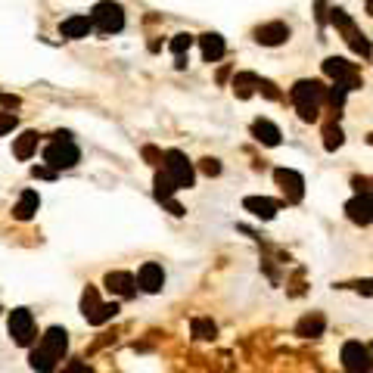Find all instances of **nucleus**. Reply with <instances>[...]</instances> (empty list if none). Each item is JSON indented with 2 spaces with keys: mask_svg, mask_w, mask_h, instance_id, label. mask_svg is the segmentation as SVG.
Listing matches in <instances>:
<instances>
[{
  "mask_svg": "<svg viewBox=\"0 0 373 373\" xmlns=\"http://www.w3.org/2000/svg\"><path fill=\"white\" fill-rule=\"evenodd\" d=\"M66 352H69V333L62 330V326H50L41 336V342L31 348L28 364H31V370H37V373H53L59 367L62 357H66Z\"/></svg>",
  "mask_w": 373,
  "mask_h": 373,
  "instance_id": "f257e3e1",
  "label": "nucleus"
},
{
  "mask_svg": "<svg viewBox=\"0 0 373 373\" xmlns=\"http://www.w3.org/2000/svg\"><path fill=\"white\" fill-rule=\"evenodd\" d=\"M290 100L299 109V119L302 122H314L317 119V109L326 100V88L321 81H314V78H302V81H295L290 88Z\"/></svg>",
  "mask_w": 373,
  "mask_h": 373,
  "instance_id": "f03ea898",
  "label": "nucleus"
},
{
  "mask_svg": "<svg viewBox=\"0 0 373 373\" xmlns=\"http://www.w3.org/2000/svg\"><path fill=\"white\" fill-rule=\"evenodd\" d=\"M57 140H50V143L44 146V162L50 165L53 171H62V168H75L78 159H81V150L75 146V140L69 131H57L53 134Z\"/></svg>",
  "mask_w": 373,
  "mask_h": 373,
  "instance_id": "7ed1b4c3",
  "label": "nucleus"
},
{
  "mask_svg": "<svg viewBox=\"0 0 373 373\" xmlns=\"http://www.w3.org/2000/svg\"><path fill=\"white\" fill-rule=\"evenodd\" d=\"M90 22H93V31H100V35H119L124 28L122 4H115V0H100L90 10Z\"/></svg>",
  "mask_w": 373,
  "mask_h": 373,
  "instance_id": "20e7f679",
  "label": "nucleus"
},
{
  "mask_svg": "<svg viewBox=\"0 0 373 373\" xmlns=\"http://www.w3.org/2000/svg\"><path fill=\"white\" fill-rule=\"evenodd\" d=\"M162 171L171 177V184L177 186V190H190L193 181H196V171H193L190 159L181 153V150H168L165 159H162Z\"/></svg>",
  "mask_w": 373,
  "mask_h": 373,
  "instance_id": "39448f33",
  "label": "nucleus"
},
{
  "mask_svg": "<svg viewBox=\"0 0 373 373\" xmlns=\"http://www.w3.org/2000/svg\"><path fill=\"white\" fill-rule=\"evenodd\" d=\"M324 75L333 78V84L342 88V90L361 88V75H357L355 62H348V59H342V57H326L324 59Z\"/></svg>",
  "mask_w": 373,
  "mask_h": 373,
  "instance_id": "423d86ee",
  "label": "nucleus"
},
{
  "mask_svg": "<svg viewBox=\"0 0 373 373\" xmlns=\"http://www.w3.org/2000/svg\"><path fill=\"white\" fill-rule=\"evenodd\" d=\"M330 22H333V25H336V28L342 31V35H345V41H348V47H352V50H357V53H361V57H370V53H373L370 41L361 35V31L355 28L352 16H348L345 10H339V6H333V10H330Z\"/></svg>",
  "mask_w": 373,
  "mask_h": 373,
  "instance_id": "0eeeda50",
  "label": "nucleus"
},
{
  "mask_svg": "<svg viewBox=\"0 0 373 373\" xmlns=\"http://www.w3.org/2000/svg\"><path fill=\"white\" fill-rule=\"evenodd\" d=\"M342 370L345 373H370L373 370V352L367 345H361L357 339H348L342 345Z\"/></svg>",
  "mask_w": 373,
  "mask_h": 373,
  "instance_id": "6e6552de",
  "label": "nucleus"
},
{
  "mask_svg": "<svg viewBox=\"0 0 373 373\" xmlns=\"http://www.w3.org/2000/svg\"><path fill=\"white\" fill-rule=\"evenodd\" d=\"M6 326H10V339L16 342V345L28 348L31 342H35L37 330H35V317H31L28 308H13L10 311V321H6Z\"/></svg>",
  "mask_w": 373,
  "mask_h": 373,
  "instance_id": "1a4fd4ad",
  "label": "nucleus"
},
{
  "mask_svg": "<svg viewBox=\"0 0 373 373\" xmlns=\"http://www.w3.org/2000/svg\"><path fill=\"white\" fill-rule=\"evenodd\" d=\"M153 193H155V199H159L162 206H165L174 218H184V215H186V208L181 206V202H174L177 186L171 184V177L165 174V171H159V174H155V181H153Z\"/></svg>",
  "mask_w": 373,
  "mask_h": 373,
  "instance_id": "9d476101",
  "label": "nucleus"
},
{
  "mask_svg": "<svg viewBox=\"0 0 373 373\" xmlns=\"http://www.w3.org/2000/svg\"><path fill=\"white\" fill-rule=\"evenodd\" d=\"M345 215H348V221H355V224H373V193L370 190H364V193H357L355 199H348L345 202Z\"/></svg>",
  "mask_w": 373,
  "mask_h": 373,
  "instance_id": "9b49d317",
  "label": "nucleus"
},
{
  "mask_svg": "<svg viewBox=\"0 0 373 373\" xmlns=\"http://www.w3.org/2000/svg\"><path fill=\"white\" fill-rule=\"evenodd\" d=\"M274 181L280 184V190L286 193V199H290V202H299L302 196H305V177H302L299 171H292V168H277V171H274Z\"/></svg>",
  "mask_w": 373,
  "mask_h": 373,
  "instance_id": "f8f14e48",
  "label": "nucleus"
},
{
  "mask_svg": "<svg viewBox=\"0 0 373 373\" xmlns=\"http://www.w3.org/2000/svg\"><path fill=\"white\" fill-rule=\"evenodd\" d=\"M137 286L143 292H162V286H165V271H162V264L146 261L143 268L137 271Z\"/></svg>",
  "mask_w": 373,
  "mask_h": 373,
  "instance_id": "ddd939ff",
  "label": "nucleus"
},
{
  "mask_svg": "<svg viewBox=\"0 0 373 373\" xmlns=\"http://www.w3.org/2000/svg\"><path fill=\"white\" fill-rule=\"evenodd\" d=\"M103 283H106V290H109V292L122 295V299H131V295L137 292V277H134V274H128V271H109Z\"/></svg>",
  "mask_w": 373,
  "mask_h": 373,
  "instance_id": "4468645a",
  "label": "nucleus"
},
{
  "mask_svg": "<svg viewBox=\"0 0 373 373\" xmlns=\"http://www.w3.org/2000/svg\"><path fill=\"white\" fill-rule=\"evenodd\" d=\"M255 41L261 47H280L290 41V25L286 22H268V25L255 28Z\"/></svg>",
  "mask_w": 373,
  "mask_h": 373,
  "instance_id": "2eb2a0df",
  "label": "nucleus"
},
{
  "mask_svg": "<svg viewBox=\"0 0 373 373\" xmlns=\"http://www.w3.org/2000/svg\"><path fill=\"white\" fill-rule=\"evenodd\" d=\"M324 330H326V317L321 311H311V314H305L295 324V336H302V339H317V336H324Z\"/></svg>",
  "mask_w": 373,
  "mask_h": 373,
  "instance_id": "dca6fc26",
  "label": "nucleus"
},
{
  "mask_svg": "<svg viewBox=\"0 0 373 373\" xmlns=\"http://www.w3.org/2000/svg\"><path fill=\"white\" fill-rule=\"evenodd\" d=\"M90 31H93L90 16H69V19H62V25H59V35H62V37H69V41L88 37Z\"/></svg>",
  "mask_w": 373,
  "mask_h": 373,
  "instance_id": "f3484780",
  "label": "nucleus"
},
{
  "mask_svg": "<svg viewBox=\"0 0 373 373\" xmlns=\"http://www.w3.org/2000/svg\"><path fill=\"white\" fill-rule=\"evenodd\" d=\"M243 208H246V212H252L255 218H261V221H271V218L277 215L280 202L268 199V196H246L243 199Z\"/></svg>",
  "mask_w": 373,
  "mask_h": 373,
  "instance_id": "a211bd4d",
  "label": "nucleus"
},
{
  "mask_svg": "<svg viewBox=\"0 0 373 373\" xmlns=\"http://www.w3.org/2000/svg\"><path fill=\"white\" fill-rule=\"evenodd\" d=\"M199 47H202V59H206V62H218L224 57V50H227L224 37L215 35V31H206V35L199 37Z\"/></svg>",
  "mask_w": 373,
  "mask_h": 373,
  "instance_id": "6ab92c4d",
  "label": "nucleus"
},
{
  "mask_svg": "<svg viewBox=\"0 0 373 373\" xmlns=\"http://www.w3.org/2000/svg\"><path fill=\"white\" fill-rule=\"evenodd\" d=\"M37 206H41L37 190H22V196H19V202H16V208H13V218H16V221H31L35 212H37Z\"/></svg>",
  "mask_w": 373,
  "mask_h": 373,
  "instance_id": "aec40b11",
  "label": "nucleus"
},
{
  "mask_svg": "<svg viewBox=\"0 0 373 373\" xmlns=\"http://www.w3.org/2000/svg\"><path fill=\"white\" fill-rule=\"evenodd\" d=\"M252 137L259 140V143H264V146H280V128L274 122H268V119H255L252 122Z\"/></svg>",
  "mask_w": 373,
  "mask_h": 373,
  "instance_id": "412c9836",
  "label": "nucleus"
},
{
  "mask_svg": "<svg viewBox=\"0 0 373 373\" xmlns=\"http://www.w3.org/2000/svg\"><path fill=\"white\" fill-rule=\"evenodd\" d=\"M35 150H37V131H25V134L16 137V143H13V155H16V159L28 162L31 155H35Z\"/></svg>",
  "mask_w": 373,
  "mask_h": 373,
  "instance_id": "4be33fe9",
  "label": "nucleus"
},
{
  "mask_svg": "<svg viewBox=\"0 0 373 373\" xmlns=\"http://www.w3.org/2000/svg\"><path fill=\"white\" fill-rule=\"evenodd\" d=\"M100 308H103V302H100V295H97V286H88L84 295H81V314L88 317V324L97 321Z\"/></svg>",
  "mask_w": 373,
  "mask_h": 373,
  "instance_id": "5701e85b",
  "label": "nucleus"
},
{
  "mask_svg": "<svg viewBox=\"0 0 373 373\" xmlns=\"http://www.w3.org/2000/svg\"><path fill=\"white\" fill-rule=\"evenodd\" d=\"M255 88H259V75L252 72H239L237 78H233V93H237L239 100H249L255 93Z\"/></svg>",
  "mask_w": 373,
  "mask_h": 373,
  "instance_id": "b1692460",
  "label": "nucleus"
},
{
  "mask_svg": "<svg viewBox=\"0 0 373 373\" xmlns=\"http://www.w3.org/2000/svg\"><path fill=\"white\" fill-rule=\"evenodd\" d=\"M190 333H193V339H215L218 326H215L212 317H193V321H190Z\"/></svg>",
  "mask_w": 373,
  "mask_h": 373,
  "instance_id": "393cba45",
  "label": "nucleus"
},
{
  "mask_svg": "<svg viewBox=\"0 0 373 373\" xmlns=\"http://www.w3.org/2000/svg\"><path fill=\"white\" fill-rule=\"evenodd\" d=\"M190 47H193V35H186V31H181V35H174V37H171L168 50L174 53L177 59H184L186 53H190Z\"/></svg>",
  "mask_w": 373,
  "mask_h": 373,
  "instance_id": "a878e982",
  "label": "nucleus"
},
{
  "mask_svg": "<svg viewBox=\"0 0 373 373\" xmlns=\"http://www.w3.org/2000/svg\"><path fill=\"white\" fill-rule=\"evenodd\" d=\"M342 140H345V137H342V128H339V124H330V128L324 131V146H326L330 153H333V150H339Z\"/></svg>",
  "mask_w": 373,
  "mask_h": 373,
  "instance_id": "bb28decb",
  "label": "nucleus"
},
{
  "mask_svg": "<svg viewBox=\"0 0 373 373\" xmlns=\"http://www.w3.org/2000/svg\"><path fill=\"white\" fill-rule=\"evenodd\" d=\"M119 314V302H103V308H100L97 321H93V326H103L106 321H112V317Z\"/></svg>",
  "mask_w": 373,
  "mask_h": 373,
  "instance_id": "cd10ccee",
  "label": "nucleus"
},
{
  "mask_svg": "<svg viewBox=\"0 0 373 373\" xmlns=\"http://www.w3.org/2000/svg\"><path fill=\"white\" fill-rule=\"evenodd\" d=\"M345 93L348 90H342V88H336V84H333V88H326V100H330L333 109H342V103H345Z\"/></svg>",
  "mask_w": 373,
  "mask_h": 373,
  "instance_id": "c85d7f7f",
  "label": "nucleus"
},
{
  "mask_svg": "<svg viewBox=\"0 0 373 373\" xmlns=\"http://www.w3.org/2000/svg\"><path fill=\"white\" fill-rule=\"evenodd\" d=\"M19 124V119H16V112H0V137L10 134V131Z\"/></svg>",
  "mask_w": 373,
  "mask_h": 373,
  "instance_id": "c756f323",
  "label": "nucleus"
},
{
  "mask_svg": "<svg viewBox=\"0 0 373 373\" xmlns=\"http://www.w3.org/2000/svg\"><path fill=\"white\" fill-rule=\"evenodd\" d=\"M259 90H261L268 100H280V90H277V84H274V81H268V78H259Z\"/></svg>",
  "mask_w": 373,
  "mask_h": 373,
  "instance_id": "7c9ffc66",
  "label": "nucleus"
},
{
  "mask_svg": "<svg viewBox=\"0 0 373 373\" xmlns=\"http://www.w3.org/2000/svg\"><path fill=\"white\" fill-rule=\"evenodd\" d=\"M31 177H37V181H53L57 171H53L50 165H35V168H31Z\"/></svg>",
  "mask_w": 373,
  "mask_h": 373,
  "instance_id": "2f4dec72",
  "label": "nucleus"
},
{
  "mask_svg": "<svg viewBox=\"0 0 373 373\" xmlns=\"http://www.w3.org/2000/svg\"><path fill=\"white\" fill-rule=\"evenodd\" d=\"M143 159L150 162V165H162L165 153H162V150H155V146H143Z\"/></svg>",
  "mask_w": 373,
  "mask_h": 373,
  "instance_id": "473e14b6",
  "label": "nucleus"
},
{
  "mask_svg": "<svg viewBox=\"0 0 373 373\" xmlns=\"http://www.w3.org/2000/svg\"><path fill=\"white\" fill-rule=\"evenodd\" d=\"M199 168H202V171H206V174H208V177H215V174H221V162H218V159H202V162H199Z\"/></svg>",
  "mask_w": 373,
  "mask_h": 373,
  "instance_id": "72a5a7b5",
  "label": "nucleus"
},
{
  "mask_svg": "<svg viewBox=\"0 0 373 373\" xmlns=\"http://www.w3.org/2000/svg\"><path fill=\"white\" fill-rule=\"evenodd\" d=\"M62 373H93V367H90V364H84V361H69Z\"/></svg>",
  "mask_w": 373,
  "mask_h": 373,
  "instance_id": "f704fd0d",
  "label": "nucleus"
},
{
  "mask_svg": "<svg viewBox=\"0 0 373 373\" xmlns=\"http://www.w3.org/2000/svg\"><path fill=\"white\" fill-rule=\"evenodd\" d=\"M19 103H22L19 97H13V93H4V90H0V106H6V109H16Z\"/></svg>",
  "mask_w": 373,
  "mask_h": 373,
  "instance_id": "c9c22d12",
  "label": "nucleus"
},
{
  "mask_svg": "<svg viewBox=\"0 0 373 373\" xmlns=\"http://www.w3.org/2000/svg\"><path fill=\"white\" fill-rule=\"evenodd\" d=\"M357 292H373V280H357V283H352Z\"/></svg>",
  "mask_w": 373,
  "mask_h": 373,
  "instance_id": "e433bc0d",
  "label": "nucleus"
},
{
  "mask_svg": "<svg viewBox=\"0 0 373 373\" xmlns=\"http://www.w3.org/2000/svg\"><path fill=\"white\" fill-rule=\"evenodd\" d=\"M367 13L373 16V0H367Z\"/></svg>",
  "mask_w": 373,
  "mask_h": 373,
  "instance_id": "4c0bfd02",
  "label": "nucleus"
},
{
  "mask_svg": "<svg viewBox=\"0 0 373 373\" xmlns=\"http://www.w3.org/2000/svg\"><path fill=\"white\" fill-rule=\"evenodd\" d=\"M0 311H4V308H0Z\"/></svg>",
  "mask_w": 373,
  "mask_h": 373,
  "instance_id": "58836bf2",
  "label": "nucleus"
}]
</instances>
